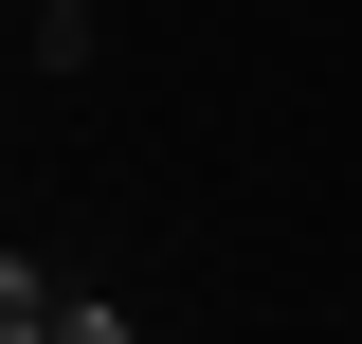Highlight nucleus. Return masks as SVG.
<instances>
[{"instance_id":"obj_1","label":"nucleus","mask_w":362,"mask_h":344,"mask_svg":"<svg viewBox=\"0 0 362 344\" xmlns=\"http://www.w3.org/2000/svg\"><path fill=\"white\" fill-rule=\"evenodd\" d=\"M0 344H145L109 290H54L37 254H0Z\"/></svg>"}]
</instances>
